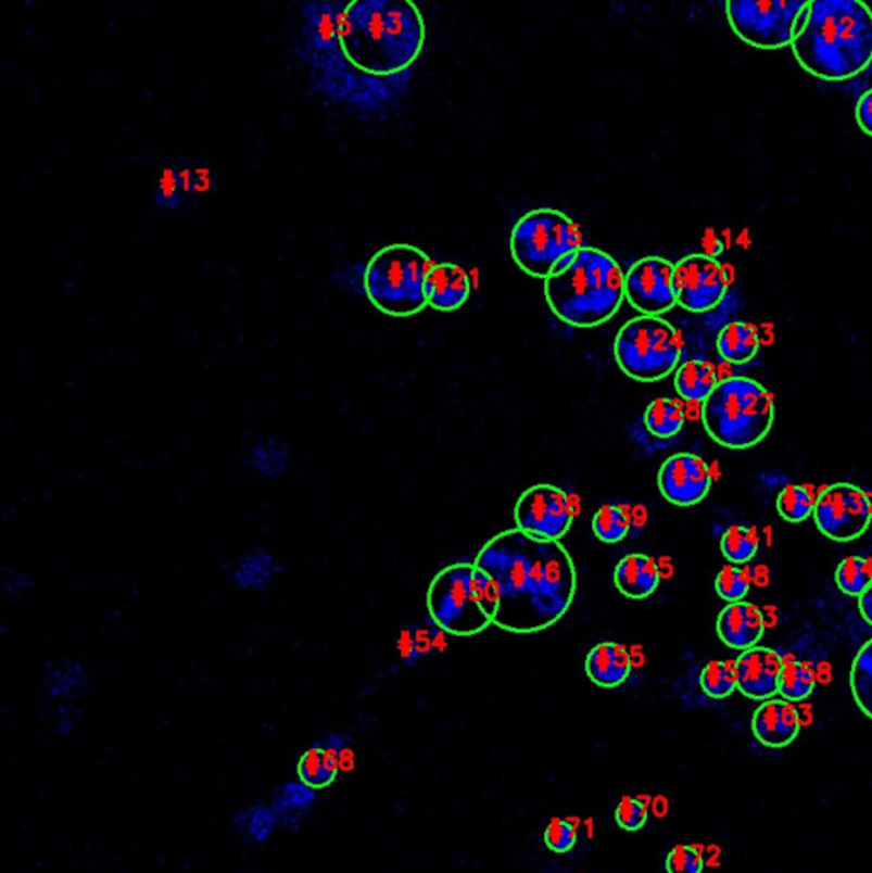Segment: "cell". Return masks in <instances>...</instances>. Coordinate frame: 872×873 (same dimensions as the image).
Instances as JSON below:
<instances>
[{"instance_id": "11", "label": "cell", "mask_w": 872, "mask_h": 873, "mask_svg": "<svg viewBox=\"0 0 872 873\" xmlns=\"http://www.w3.org/2000/svg\"><path fill=\"white\" fill-rule=\"evenodd\" d=\"M812 517L824 537L850 543L864 536L871 526L872 496L857 484H830L818 495Z\"/></svg>"}, {"instance_id": "17", "label": "cell", "mask_w": 872, "mask_h": 873, "mask_svg": "<svg viewBox=\"0 0 872 873\" xmlns=\"http://www.w3.org/2000/svg\"><path fill=\"white\" fill-rule=\"evenodd\" d=\"M751 732L761 746L784 749L799 737V710L787 699H767L753 713Z\"/></svg>"}, {"instance_id": "43", "label": "cell", "mask_w": 872, "mask_h": 873, "mask_svg": "<svg viewBox=\"0 0 872 873\" xmlns=\"http://www.w3.org/2000/svg\"><path fill=\"white\" fill-rule=\"evenodd\" d=\"M35 577L20 568H4L0 575V589L5 599L16 603L35 589Z\"/></svg>"}, {"instance_id": "36", "label": "cell", "mask_w": 872, "mask_h": 873, "mask_svg": "<svg viewBox=\"0 0 872 873\" xmlns=\"http://www.w3.org/2000/svg\"><path fill=\"white\" fill-rule=\"evenodd\" d=\"M700 687L712 699H725L737 689L736 660H710L700 672Z\"/></svg>"}, {"instance_id": "34", "label": "cell", "mask_w": 872, "mask_h": 873, "mask_svg": "<svg viewBox=\"0 0 872 873\" xmlns=\"http://www.w3.org/2000/svg\"><path fill=\"white\" fill-rule=\"evenodd\" d=\"M760 537L757 529L734 524L725 529L721 537V552L729 565H746L757 556Z\"/></svg>"}, {"instance_id": "22", "label": "cell", "mask_w": 872, "mask_h": 873, "mask_svg": "<svg viewBox=\"0 0 872 873\" xmlns=\"http://www.w3.org/2000/svg\"><path fill=\"white\" fill-rule=\"evenodd\" d=\"M614 582L620 594L629 599H647L661 585V568L653 556L632 553L618 561Z\"/></svg>"}, {"instance_id": "40", "label": "cell", "mask_w": 872, "mask_h": 873, "mask_svg": "<svg viewBox=\"0 0 872 873\" xmlns=\"http://www.w3.org/2000/svg\"><path fill=\"white\" fill-rule=\"evenodd\" d=\"M647 819H649V804L642 797L627 795L615 809V822L627 833L641 831L647 824Z\"/></svg>"}, {"instance_id": "26", "label": "cell", "mask_w": 872, "mask_h": 873, "mask_svg": "<svg viewBox=\"0 0 872 873\" xmlns=\"http://www.w3.org/2000/svg\"><path fill=\"white\" fill-rule=\"evenodd\" d=\"M758 350H760V334L753 322H729L717 334V352L734 366L751 362L757 357Z\"/></svg>"}, {"instance_id": "8", "label": "cell", "mask_w": 872, "mask_h": 873, "mask_svg": "<svg viewBox=\"0 0 872 873\" xmlns=\"http://www.w3.org/2000/svg\"><path fill=\"white\" fill-rule=\"evenodd\" d=\"M581 227L555 208H536L519 218L510 232L516 265L533 278L560 270L582 250Z\"/></svg>"}, {"instance_id": "28", "label": "cell", "mask_w": 872, "mask_h": 873, "mask_svg": "<svg viewBox=\"0 0 872 873\" xmlns=\"http://www.w3.org/2000/svg\"><path fill=\"white\" fill-rule=\"evenodd\" d=\"M343 755L311 744L298 762V776L311 788H327L339 776Z\"/></svg>"}, {"instance_id": "32", "label": "cell", "mask_w": 872, "mask_h": 873, "mask_svg": "<svg viewBox=\"0 0 872 873\" xmlns=\"http://www.w3.org/2000/svg\"><path fill=\"white\" fill-rule=\"evenodd\" d=\"M848 683L857 707L872 720V638L854 657Z\"/></svg>"}, {"instance_id": "9", "label": "cell", "mask_w": 872, "mask_h": 873, "mask_svg": "<svg viewBox=\"0 0 872 873\" xmlns=\"http://www.w3.org/2000/svg\"><path fill=\"white\" fill-rule=\"evenodd\" d=\"M617 366L637 382H659L678 369L681 338L661 316H637L621 326L614 342Z\"/></svg>"}, {"instance_id": "10", "label": "cell", "mask_w": 872, "mask_h": 873, "mask_svg": "<svg viewBox=\"0 0 872 873\" xmlns=\"http://www.w3.org/2000/svg\"><path fill=\"white\" fill-rule=\"evenodd\" d=\"M806 5L805 0H731L725 16L734 35L749 47L781 50L793 45Z\"/></svg>"}, {"instance_id": "16", "label": "cell", "mask_w": 872, "mask_h": 873, "mask_svg": "<svg viewBox=\"0 0 872 873\" xmlns=\"http://www.w3.org/2000/svg\"><path fill=\"white\" fill-rule=\"evenodd\" d=\"M784 657L767 647L741 651L736 659L737 691L755 701H767L779 695Z\"/></svg>"}, {"instance_id": "41", "label": "cell", "mask_w": 872, "mask_h": 873, "mask_svg": "<svg viewBox=\"0 0 872 873\" xmlns=\"http://www.w3.org/2000/svg\"><path fill=\"white\" fill-rule=\"evenodd\" d=\"M543 842L554 853H569L578 843V824L570 819H552L543 833Z\"/></svg>"}, {"instance_id": "7", "label": "cell", "mask_w": 872, "mask_h": 873, "mask_svg": "<svg viewBox=\"0 0 872 873\" xmlns=\"http://www.w3.org/2000/svg\"><path fill=\"white\" fill-rule=\"evenodd\" d=\"M434 265L429 254L412 244L382 248L366 265V298L391 318L422 313L427 307L426 278Z\"/></svg>"}, {"instance_id": "45", "label": "cell", "mask_w": 872, "mask_h": 873, "mask_svg": "<svg viewBox=\"0 0 872 873\" xmlns=\"http://www.w3.org/2000/svg\"><path fill=\"white\" fill-rule=\"evenodd\" d=\"M856 119L860 130L872 137V89L860 96L856 106Z\"/></svg>"}, {"instance_id": "14", "label": "cell", "mask_w": 872, "mask_h": 873, "mask_svg": "<svg viewBox=\"0 0 872 873\" xmlns=\"http://www.w3.org/2000/svg\"><path fill=\"white\" fill-rule=\"evenodd\" d=\"M674 265L661 256L637 260L625 271V301L641 316H661L677 306Z\"/></svg>"}, {"instance_id": "30", "label": "cell", "mask_w": 872, "mask_h": 873, "mask_svg": "<svg viewBox=\"0 0 872 873\" xmlns=\"http://www.w3.org/2000/svg\"><path fill=\"white\" fill-rule=\"evenodd\" d=\"M232 826L241 836H247L250 842L263 845L271 838L275 827L279 824V818L275 814L271 806L263 802L253 804L250 809L236 812L231 818Z\"/></svg>"}, {"instance_id": "37", "label": "cell", "mask_w": 872, "mask_h": 873, "mask_svg": "<svg viewBox=\"0 0 872 873\" xmlns=\"http://www.w3.org/2000/svg\"><path fill=\"white\" fill-rule=\"evenodd\" d=\"M835 582L847 596H862L872 582V561L864 556H848L836 567Z\"/></svg>"}, {"instance_id": "12", "label": "cell", "mask_w": 872, "mask_h": 873, "mask_svg": "<svg viewBox=\"0 0 872 873\" xmlns=\"http://www.w3.org/2000/svg\"><path fill=\"white\" fill-rule=\"evenodd\" d=\"M576 519L572 501L555 484H534L514 505V524L519 531L542 540L566 537Z\"/></svg>"}, {"instance_id": "13", "label": "cell", "mask_w": 872, "mask_h": 873, "mask_svg": "<svg viewBox=\"0 0 872 873\" xmlns=\"http://www.w3.org/2000/svg\"><path fill=\"white\" fill-rule=\"evenodd\" d=\"M677 306L702 314L716 309L728 292V277L721 263L709 254H688L674 265Z\"/></svg>"}, {"instance_id": "29", "label": "cell", "mask_w": 872, "mask_h": 873, "mask_svg": "<svg viewBox=\"0 0 872 873\" xmlns=\"http://www.w3.org/2000/svg\"><path fill=\"white\" fill-rule=\"evenodd\" d=\"M685 405L674 397H657L644 412V426L657 439H673L685 427Z\"/></svg>"}, {"instance_id": "44", "label": "cell", "mask_w": 872, "mask_h": 873, "mask_svg": "<svg viewBox=\"0 0 872 873\" xmlns=\"http://www.w3.org/2000/svg\"><path fill=\"white\" fill-rule=\"evenodd\" d=\"M217 190V178L214 169L203 161L193 164V195L208 197Z\"/></svg>"}, {"instance_id": "18", "label": "cell", "mask_w": 872, "mask_h": 873, "mask_svg": "<svg viewBox=\"0 0 872 873\" xmlns=\"http://www.w3.org/2000/svg\"><path fill=\"white\" fill-rule=\"evenodd\" d=\"M229 579L238 591L247 594H265L270 591L283 573L279 556L267 548H250L236 556L227 567Z\"/></svg>"}, {"instance_id": "19", "label": "cell", "mask_w": 872, "mask_h": 873, "mask_svg": "<svg viewBox=\"0 0 872 873\" xmlns=\"http://www.w3.org/2000/svg\"><path fill=\"white\" fill-rule=\"evenodd\" d=\"M717 635L721 638L725 647L733 650H749L758 647L760 640L763 638L764 624L763 612L758 606L746 600L731 603L717 616Z\"/></svg>"}, {"instance_id": "4", "label": "cell", "mask_w": 872, "mask_h": 873, "mask_svg": "<svg viewBox=\"0 0 872 873\" xmlns=\"http://www.w3.org/2000/svg\"><path fill=\"white\" fill-rule=\"evenodd\" d=\"M549 311L573 328H597L615 318L625 301V271L597 248L584 246L545 280Z\"/></svg>"}, {"instance_id": "38", "label": "cell", "mask_w": 872, "mask_h": 873, "mask_svg": "<svg viewBox=\"0 0 872 873\" xmlns=\"http://www.w3.org/2000/svg\"><path fill=\"white\" fill-rule=\"evenodd\" d=\"M749 589H751V579L745 568L737 567V565H725L721 572L717 573V596L728 604L745 600Z\"/></svg>"}, {"instance_id": "27", "label": "cell", "mask_w": 872, "mask_h": 873, "mask_svg": "<svg viewBox=\"0 0 872 873\" xmlns=\"http://www.w3.org/2000/svg\"><path fill=\"white\" fill-rule=\"evenodd\" d=\"M719 384L717 369L707 360L683 362L674 374V390L683 402L704 403Z\"/></svg>"}, {"instance_id": "3", "label": "cell", "mask_w": 872, "mask_h": 873, "mask_svg": "<svg viewBox=\"0 0 872 873\" xmlns=\"http://www.w3.org/2000/svg\"><path fill=\"white\" fill-rule=\"evenodd\" d=\"M791 48L811 76L854 79L872 64V9L860 0H812Z\"/></svg>"}, {"instance_id": "6", "label": "cell", "mask_w": 872, "mask_h": 873, "mask_svg": "<svg viewBox=\"0 0 872 873\" xmlns=\"http://www.w3.org/2000/svg\"><path fill=\"white\" fill-rule=\"evenodd\" d=\"M775 421L772 393L755 379L728 378L702 403V423L716 444L731 451L755 447Z\"/></svg>"}, {"instance_id": "23", "label": "cell", "mask_w": 872, "mask_h": 873, "mask_svg": "<svg viewBox=\"0 0 872 873\" xmlns=\"http://www.w3.org/2000/svg\"><path fill=\"white\" fill-rule=\"evenodd\" d=\"M247 465L263 480H282L287 472L291 471V444L279 436H256L248 445Z\"/></svg>"}, {"instance_id": "47", "label": "cell", "mask_w": 872, "mask_h": 873, "mask_svg": "<svg viewBox=\"0 0 872 873\" xmlns=\"http://www.w3.org/2000/svg\"><path fill=\"white\" fill-rule=\"evenodd\" d=\"M859 611L860 616L864 618V621H868V624L872 627V582L869 584V587L862 592V596L859 597Z\"/></svg>"}, {"instance_id": "39", "label": "cell", "mask_w": 872, "mask_h": 873, "mask_svg": "<svg viewBox=\"0 0 872 873\" xmlns=\"http://www.w3.org/2000/svg\"><path fill=\"white\" fill-rule=\"evenodd\" d=\"M152 200H154L155 205H160L166 211L178 212L185 207L187 197H185L181 185L176 178L175 164H169L161 172L154 191H152Z\"/></svg>"}, {"instance_id": "42", "label": "cell", "mask_w": 872, "mask_h": 873, "mask_svg": "<svg viewBox=\"0 0 872 873\" xmlns=\"http://www.w3.org/2000/svg\"><path fill=\"white\" fill-rule=\"evenodd\" d=\"M666 873H704L705 860L698 846L677 845L666 855Z\"/></svg>"}, {"instance_id": "2", "label": "cell", "mask_w": 872, "mask_h": 873, "mask_svg": "<svg viewBox=\"0 0 872 873\" xmlns=\"http://www.w3.org/2000/svg\"><path fill=\"white\" fill-rule=\"evenodd\" d=\"M473 564L497 585L495 627L513 635H534L554 627L578 594V570L566 546L516 528L486 541Z\"/></svg>"}, {"instance_id": "35", "label": "cell", "mask_w": 872, "mask_h": 873, "mask_svg": "<svg viewBox=\"0 0 872 873\" xmlns=\"http://www.w3.org/2000/svg\"><path fill=\"white\" fill-rule=\"evenodd\" d=\"M817 496L805 484H787L776 496V513L785 522L799 524L805 522L814 513Z\"/></svg>"}, {"instance_id": "21", "label": "cell", "mask_w": 872, "mask_h": 873, "mask_svg": "<svg viewBox=\"0 0 872 873\" xmlns=\"http://www.w3.org/2000/svg\"><path fill=\"white\" fill-rule=\"evenodd\" d=\"M585 675L591 683L614 689L625 683L632 674L633 660L629 648L617 642H602L591 648L584 662Z\"/></svg>"}, {"instance_id": "20", "label": "cell", "mask_w": 872, "mask_h": 873, "mask_svg": "<svg viewBox=\"0 0 872 873\" xmlns=\"http://www.w3.org/2000/svg\"><path fill=\"white\" fill-rule=\"evenodd\" d=\"M471 295L470 275L454 263H438L426 278L427 306L439 313L462 309Z\"/></svg>"}, {"instance_id": "25", "label": "cell", "mask_w": 872, "mask_h": 873, "mask_svg": "<svg viewBox=\"0 0 872 873\" xmlns=\"http://www.w3.org/2000/svg\"><path fill=\"white\" fill-rule=\"evenodd\" d=\"M316 800H318L316 788H311L301 780L287 782L275 790L271 809L283 827L298 831L299 824L309 814Z\"/></svg>"}, {"instance_id": "33", "label": "cell", "mask_w": 872, "mask_h": 873, "mask_svg": "<svg viewBox=\"0 0 872 873\" xmlns=\"http://www.w3.org/2000/svg\"><path fill=\"white\" fill-rule=\"evenodd\" d=\"M594 536L602 543L617 544L629 536L632 529V516L625 507L617 504H605L597 508L593 516Z\"/></svg>"}, {"instance_id": "1", "label": "cell", "mask_w": 872, "mask_h": 873, "mask_svg": "<svg viewBox=\"0 0 872 873\" xmlns=\"http://www.w3.org/2000/svg\"><path fill=\"white\" fill-rule=\"evenodd\" d=\"M426 38V20L412 2H342L337 45L301 62L316 94L334 103L361 104L367 101L364 79H388L410 68Z\"/></svg>"}, {"instance_id": "24", "label": "cell", "mask_w": 872, "mask_h": 873, "mask_svg": "<svg viewBox=\"0 0 872 873\" xmlns=\"http://www.w3.org/2000/svg\"><path fill=\"white\" fill-rule=\"evenodd\" d=\"M45 691L52 699H71L79 698L89 687V671L86 663L77 659L48 660L45 663L43 672Z\"/></svg>"}, {"instance_id": "46", "label": "cell", "mask_w": 872, "mask_h": 873, "mask_svg": "<svg viewBox=\"0 0 872 873\" xmlns=\"http://www.w3.org/2000/svg\"><path fill=\"white\" fill-rule=\"evenodd\" d=\"M193 164H195V161L191 160V157H181L175 163L176 178H178L187 199L195 197L193 195Z\"/></svg>"}, {"instance_id": "31", "label": "cell", "mask_w": 872, "mask_h": 873, "mask_svg": "<svg viewBox=\"0 0 872 873\" xmlns=\"http://www.w3.org/2000/svg\"><path fill=\"white\" fill-rule=\"evenodd\" d=\"M817 687V675L808 663L787 657L782 663L779 695L791 703L805 701Z\"/></svg>"}, {"instance_id": "15", "label": "cell", "mask_w": 872, "mask_h": 873, "mask_svg": "<svg viewBox=\"0 0 872 873\" xmlns=\"http://www.w3.org/2000/svg\"><path fill=\"white\" fill-rule=\"evenodd\" d=\"M657 486L669 504L683 508L693 507L709 495L712 489V471L697 454H673L659 468Z\"/></svg>"}, {"instance_id": "5", "label": "cell", "mask_w": 872, "mask_h": 873, "mask_svg": "<svg viewBox=\"0 0 872 873\" xmlns=\"http://www.w3.org/2000/svg\"><path fill=\"white\" fill-rule=\"evenodd\" d=\"M427 609L432 621L447 635H480L495 624L497 585L475 564L450 565L430 582Z\"/></svg>"}]
</instances>
